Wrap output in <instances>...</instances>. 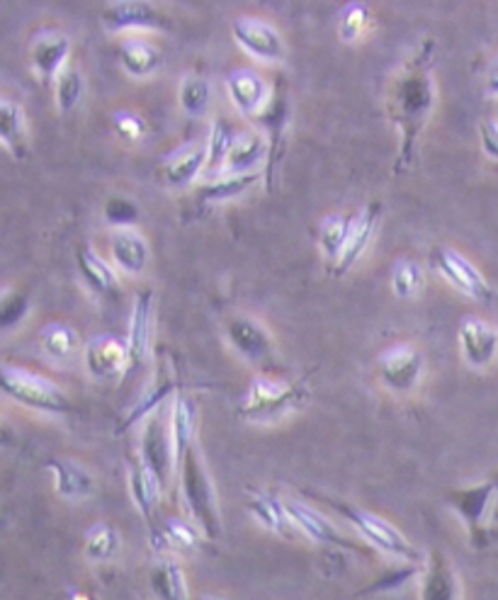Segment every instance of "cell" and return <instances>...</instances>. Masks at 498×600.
<instances>
[{
    "instance_id": "obj_15",
    "label": "cell",
    "mask_w": 498,
    "mask_h": 600,
    "mask_svg": "<svg viewBox=\"0 0 498 600\" xmlns=\"http://www.w3.org/2000/svg\"><path fill=\"white\" fill-rule=\"evenodd\" d=\"M459 353L471 370H487L498 358V329L479 317H467L457 331Z\"/></svg>"
},
{
    "instance_id": "obj_26",
    "label": "cell",
    "mask_w": 498,
    "mask_h": 600,
    "mask_svg": "<svg viewBox=\"0 0 498 600\" xmlns=\"http://www.w3.org/2000/svg\"><path fill=\"white\" fill-rule=\"evenodd\" d=\"M170 437H173V447H176V462L180 465L183 457L190 453L193 447H197V423H199V408L193 394L188 392H178L173 396V406H170Z\"/></svg>"
},
{
    "instance_id": "obj_27",
    "label": "cell",
    "mask_w": 498,
    "mask_h": 600,
    "mask_svg": "<svg viewBox=\"0 0 498 600\" xmlns=\"http://www.w3.org/2000/svg\"><path fill=\"white\" fill-rule=\"evenodd\" d=\"M127 484H129L132 504L136 506V510H139V516L146 520L148 528H152L156 506L160 501V494H164V486L158 484L154 472L144 465L139 455L127 462Z\"/></svg>"
},
{
    "instance_id": "obj_23",
    "label": "cell",
    "mask_w": 498,
    "mask_h": 600,
    "mask_svg": "<svg viewBox=\"0 0 498 600\" xmlns=\"http://www.w3.org/2000/svg\"><path fill=\"white\" fill-rule=\"evenodd\" d=\"M205 168H207V139H199L183 144L176 152H170V156L164 161V166H160V175H164L168 187L183 190V187H190Z\"/></svg>"
},
{
    "instance_id": "obj_7",
    "label": "cell",
    "mask_w": 498,
    "mask_h": 600,
    "mask_svg": "<svg viewBox=\"0 0 498 600\" xmlns=\"http://www.w3.org/2000/svg\"><path fill=\"white\" fill-rule=\"evenodd\" d=\"M139 459L154 472V477L164 489L170 484L173 474H178L176 447H173L170 423L164 418V408H158L156 414L144 421L139 437Z\"/></svg>"
},
{
    "instance_id": "obj_24",
    "label": "cell",
    "mask_w": 498,
    "mask_h": 600,
    "mask_svg": "<svg viewBox=\"0 0 498 600\" xmlns=\"http://www.w3.org/2000/svg\"><path fill=\"white\" fill-rule=\"evenodd\" d=\"M46 469L52 474L56 496L64 498V501H85V498H91L97 489V482L91 469H85L76 459H49Z\"/></svg>"
},
{
    "instance_id": "obj_12",
    "label": "cell",
    "mask_w": 498,
    "mask_h": 600,
    "mask_svg": "<svg viewBox=\"0 0 498 600\" xmlns=\"http://www.w3.org/2000/svg\"><path fill=\"white\" fill-rule=\"evenodd\" d=\"M178 392H180L178 368H176V362H173V358L168 353H164L156 362V372H154L152 382L146 384V390L142 392L139 402L132 406L127 418L122 421L120 431L124 433V431L134 428L136 423H144L148 416L156 414L158 408H164L168 404V399H173Z\"/></svg>"
},
{
    "instance_id": "obj_32",
    "label": "cell",
    "mask_w": 498,
    "mask_h": 600,
    "mask_svg": "<svg viewBox=\"0 0 498 600\" xmlns=\"http://www.w3.org/2000/svg\"><path fill=\"white\" fill-rule=\"evenodd\" d=\"M120 66L124 73H129L132 79H148L160 69V49L142 37H127L120 42Z\"/></svg>"
},
{
    "instance_id": "obj_30",
    "label": "cell",
    "mask_w": 498,
    "mask_h": 600,
    "mask_svg": "<svg viewBox=\"0 0 498 600\" xmlns=\"http://www.w3.org/2000/svg\"><path fill=\"white\" fill-rule=\"evenodd\" d=\"M258 122L268 130V144H270V154H268V178L270 173H276L280 156L284 152V144H288V130H290V100L284 95L272 97V103L263 115L258 117Z\"/></svg>"
},
{
    "instance_id": "obj_8",
    "label": "cell",
    "mask_w": 498,
    "mask_h": 600,
    "mask_svg": "<svg viewBox=\"0 0 498 600\" xmlns=\"http://www.w3.org/2000/svg\"><path fill=\"white\" fill-rule=\"evenodd\" d=\"M430 266L443 280L450 282L459 294L475 299L479 304L494 302V290L487 278L479 272L475 262L463 254H457L455 248H435L430 254Z\"/></svg>"
},
{
    "instance_id": "obj_20",
    "label": "cell",
    "mask_w": 498,
    "mask_h": 600,
    "mask_svg": "<svg viewBox=\"0 0 498 600\" xmlns=\"http://www.w3.org/2000/svg\"><path fill=\"white\" fill-rule=\"evenodd\" d=\"M69 56H71V40L64 32H56V30L40 32L30 44L32 69L42 83L56 81L59 73L69 66Z\"/></svg>"
},
{
    "instance_id": "obj_39",
    "label": "cell",
    "mask_w": 498,
    "mask_h": 600,
    "mask_svg": "<svg viewBox=\"0 0 498 600\" xmlns=\"http://www.w3.org/2000/svg\"><path fill=\"white\" fill-rule=\"evenodd\" d=\"M392 292L396 299H416L423 290H426V268L418 260L404 258L398 260L392 268Z\"/></svg>"
},
{
    "instance_id": "obj_52",
    "label": "cell",
    "mask_w": 498,
    "mask_h": 600,
    "mask_svg": "<svg viewBox=\"0 0 498 600\" xmlns=\"http://www.w3.org/2000/svg\"><path fill=\"white\" fill-rule=\"evenodd\" d=\"M195 600H224V598H211V596H199V598H195Z\"/></svg>"
},
{
    "instance_id": "obj_29",
    "label": "cell",
    "mask_w": 498,
    "mask_h": 600,
    "mask_svg": "<svg viewBox=\"0 0 498 600\" xmlns=\"http://www.w3.org/2000/svg\"><path fill=\"white\" fill-rule=\"evenodd\" d=\"M248 510H251V516L270 532H276L280 537H292V540L302 535L294 528V523L290 520L284 501L276 494L251 492L248 494Z\"/></svg>"
},
{
    "instance_id": "obj_19",
    "label": "cell",
    "mask_w": 498,
    "mask_h": 600,
    "mask_svg": "<svg viewBox=\"0 0 498 600\" xmlns=\"http://www.w3.org/2000/svg\"><path fill=\"white\" fill-rule=\"evenodd\" d=\"M496 492H498L496 482H479L471 486H459V489L447 494V501H450L459 520L467 525L471 537L479 535L484 523H487Z\"/></svg>"
},
{
    "instance_id": "obj_50",
    "label": "cell",
    "mask_w": 498,
    "mask_h": 600,
    "mask_svg": "<svg viewBox=\"0 0 498 600\" xmlns=\"http://www.w3.org/2000/svg\"><path fill=\"white\" fill-rule=\"evenodd\" d=\"M8 445H12V431H10L8 423L0 418V449L8 447Z\"/></svg>"
},
{
    "instance_id": "obj_22",
    "label": "cell",
    "mask_w": 498,
    "mask_h": 600,
    "mask_svg": "<svg viewBox=\"0 0 498 600\" xmlns=\"http://www.w3.org/2000/svg\"><path fill=\"white\" fill-rule=\"evenodd\" d=\"M268 154H270L268 136L258 130H243L236 134V139L227 154V161H224L221 175L258 173L260 166L268 164Z\"/></svg>"
},
{
    "instance_id": "obj_21",
    "label": "cell",
    "mask_w": 498,
    "mask_h": 600,
    "mask_svg": "<svg viewBox=\"0 0 498 600\" xmlns=\"http://www.w3.org/2000/svg\"><path fill=\"white\" fill-rule=\"evenodd\" d=\"M380 219H382L380 203H372L360 209L357 215H353V227H351V234H347V244L343 248L339 262L333 266L335 275H345L347 270H353L360 260H363L367 248L372 246V241H375Z\"/></svg>"
},
{
    "instance_id": "obj_5",
    "label": "cell",
    "mask_w": 498,
    "mask_h": 600,
    "mask_svg": "<svg viewBox=\"0 0 498 600\" xmlns=\"http://www.w3.org/2000/svg\"><path fill=\"white\" fill-rule=\"evenodd\" d=\"M331 506L353 525V528L360 532V537H363L370 547L380 549V552L390 555L396 561H411V565H423V561H426V555H423L421 549L411 542L408 537L390 520H384L382 516L372 514V510L360 508L355 504L331 501Z\"/></svg>"
},
{
    "instance_id": "obj_46",
    "label": "cell",
    "mask_w": 498,
    "mask_h": 600,
    "mask_svg": "<svg viewBox=\"0 0 498 600\" xmlns=\"http://www.w3.org/2000/svg\"><path fill=\"white\" fill-rule=\"evenodd\" d=\"M160 535H164V542H168L170 549H199V540H203V532H199V528L195 523H188V520H168L164 525V530H160Z\"/></svg>"
},
{
    "instance_id": "obj_37",
    "label": "cell",
    "mask_w": 498,
    "mask_h": 600,
    "mask_svg": "<svg viewBox=\"0 0 498 600\" xmlns=\"http://www.w3.org/2000/svg\"><path fill=\"white\" fill-rule=\"evenodd\" d=\"M353 227V215H343V211H333L326 219L321 221L319 227V248L323 258H326L331 266L339 262L343 248L347 244V234Z\"/></svg>"
},
{
    "instance_id": "obj_28",
    "label": "cell",
    "mask_w": 498,
    "mask_h": 600,
    "mask_svg": "<svg viewBox=\"0 0 498 600\" xmlns=\"http://www.w3.org/2000/svg\"><path fill=\"white\" fill-rule=\"evenodd\" d=\"M148 589L156 600H193L185 569L178 559L160 557L148 569Z\"/></svg>"
},
{
    "instance_id": "obj_10",
    "label": "cell",
    "mask_w": 498,
    "mask_h": 600,
    "mask_svg": "<svg viewBox=\"0 0 498 600\" xmlns=\"http://www.w3.org/2000/svg\"><path fill=\"white\" fill-rule=\"evenodd\" d=\"M100 20H103L110 34L170 30V18L166 12L154 3H142V0H117V3H107Z\"/></svg>"
},
{
    "instance_id": "obj_38",
    "label": "cell",
    "mask_w": 498,
    "mask_h": 600,
    "mask_svg": "<svg viewBox=\"0 0 498 600\" xmlns=\"http://www.w3.org/2000/svg\"><path fill=\"white\" fill-rule=\"evenodd\" d=\"M178 105L188 117H203L211 105V83L203 73H185L178 87Z\"/></svg>"
},
{
    "instance_id": "obj_17",
    "label": "cell",
    "mask_w": 498,
    "mask_h": 600,
    "mask_svg": "<svg viewBox=\"0 0 498 600\" xmlns=\"http://www.w3.org/2000/svg\"><path fill=\"white\" fill-rule=\"evenodd\" d=\"M154 319H156V297L152 290H142L134 299L132 319H129V374L139 370L152 355L154 343Z\"/></svg>"
},
{
    "instance_id": "obj_13",
    "label": "cell",
    "mask_w": 498,
    "mask_h": 600,
    "mask_svg": "<svg viewBox=\"0 0 498 600\" xmlns=\"http://www.w3.org/2000/svg\"><path fill=\"white\" fill-rule=\"evenodd\" d=\"M83 365L97 382H120L129 374L127 341L115 335H97L83 348Z\"/></svg>"
},
{
    "instance_id": "obj_11",
    "label": "cell",
    "mask_w": 498,
    "mask_h": 600,
    "mask_svg": "<svg viewBox=\"0 0 498 600\" xmlns=\"http://www.w3.org/2000/svg\"><path fill=\"white\" fill-rule=\"evenodd\" d=\"M231 34L234 42L239 44L248 56L266 61V64H280V61L288 56V44H284L282 34L272 28L270 22L260 18L239 15L231 22Z\"/></svg>"
},
{
    "instance_id": "obj_9",
    "label": "cell",
    "mask_w": 498,
    "mask_h": 600,
    "mask_svg": "<svg viewBox=\"0 0 498 600\" xmlns=\"http://www.w3.org/2000/svg\"><path fill=\"white\" fill-rule=\"evenodd\" d=\"M224 331H227L229 345L248 365L258 370H270L278 362L276 339H272V333L260 321L251 317H231Z\"/></svg>"
},
{
    "instance_id": "obj_34",
    "label": "cell",
    "mask_w": 498,
    "mask_h": 600,
    "mask_svg": "<svg viewBox=\"0 0 498 600\" xmlns=\"http://www.w3.org/2000/svg\"><path fill=\"white\" fill-rule=\"evenodd\" d=\"M83 552L95 565H107V561H115L122 552V535L115 528V525H110L105 520H100L95 525H91L89 532H85L83 540Z\"/></svg>"
},
{
    "instance_id": "obj_51",
    "label": "cell",
    "mask_w": 498,
    "mask_h": 600,
    "mask_svg": "<svg viewBox=\"0 0 498 600\" xmlns=\"http://www.w3.org/2000/svg\"><path fill=\"white\" fill-rule=\"evenodd\" d=\"M491 122H494V127L498 130V105H496V112H494V120Z\"/></svg>"
},
{
    "instance_id": "obj_48",
    "label": "cell",
    "mask_w": 498,
    "mask_h": 600,
    "mask_svg": "<svg viewBox=\"0 0 498 600\" xmlns=\"http://www.w3.org/2000/svg\"><path fill=\"white\" fill-rule=\"evenodd\" d=\"M479 139H481V152L489 158L498 161V130L494 127V122L479 124Z\"/></svg>"
},
{
    "instance_id": "obj_1",
    "label": "cell",
    "mask_w": 498,
    "mask_h": 600,
    "mask_svg": "<svg viewBox=\"0 0 498 600\" xmlns=\"http://www.w3.org/2000/svg\"><path fill=\"white\" fill-rule=\"evenodd\" d=\"M435 100L438 91L433 81V42L423 40L387 83V115L398 132L396 173L408 170L414 161L421 134L433 117Z\"/></svg>"
},
{
    "instance_id": "obj_40",
    "label": "cell",
    "mask_w": 498,
    "mask_h": 600,
    "mask_svg": "<svg viewBox=\"0 0 498 600\" xmlns=\"http://www.w3.org/2000/svg\"><path fill=\"white\" fill-rule=\"evenodd\" d=\"M236 134H239V130H236L229 120L217 117L215 122H211L209 136H207V168L211 173L221 175L224 161H227V154L236 139Z\"/></svg>"
},
{
    "instance_id": "obj_25",
    "label": "cell",
    "mask_w": 498,
    "mask_h": 600,
    "mask_svg": "<svg viewBox=\"0 0 498 600\" xmlns=\"http://www.w3.org/2000/svg\"><path fill=\"white\" fill-rule=\"evenodd\" d=\"M110 258L115 262V268L124 275H142L152 260V248L148 241L136 229H115L107 241Z\"/></svg>"
},
{
    "instance_id": "obj_49",
    "label": "cell",
    "mask_w": 498,
    "mask_h": 600,
    "mask_svg": "<svg viewBox=\"0 0 498 600\" xmlns=\"http://www.w3.org/2000/svg\"><path fill=\"white\" fill-rule=\"evenodd\" d=\"M484 87H487L489 95H498V59L491 64L489 73H487V83H484Z\"/></svg>"
},
{
    "instance_id": "obj_35",
    "label": "cell",
    "mask_w": 498,
    "mask_h": 600,
    "mask_svg": "<svg viewBox=\"0 0 498 600\" xmlns=\"http://www.w3.org/2000/svg\"><path fill=\"white\" fill-rule=\"evenodd\" d=\"M40 348L44 358L52 362H69L76 358L81 339L76 329H71L69 323H49L40 333Z\"/></svg>"
},
{
    "instance_id": "obj_16",
    "label": "cell",
    "mask_w": 498,
    "mask_h": 600,
    "mask_svg": "<svg viewBox=\"0 0 498 600\" xmlns=\"http://www.w3.org/2000/svg\"><path fill=\"white\" fill-rule=\"evenodd\" d=\"M227 93L236 112L243 117H260L272 103V85L256 69H239L227 79Z\"/></svg>"
},
{
    "instance_id": "obj_31",
    "label": "cell",
    "mask_w": 498,
    "mask_h": 600,
    "mask_svg": "<svg viewBox=\"0 0 498 600\" xmlns=\"http://www.w3.org/2000/svg\"><path fill=\"white\" fill-rule=\"evenodd\" d=\"M76 266L83 282L89 285V290L100 299H112L120 294V278L117 270L110 266L105 258H100L91 248H81L76 254Z\"/></svg>"
},
{
    "instance_id": "obj_44",
    "label": "cell",
    "mask_w": 498,
    "mask_h": 600,
    "mask_svg": "<svg viewBox=\"0 0 498 600\" xmlns=\"http://www.w3.org/2000/svg\"><path fill=\"white\" fill-rule=\"evenodd\" d=\"M421 569H423V565H411V561H402V565L382 571L380 577L372 581L363 593L365 596L367 593H390V591L404 589L408 581H414V579L421 577Z\"/></svg>"
},
{
    "instance_id": "obj_2",
    "label": "cell",
    "mask_w": 498,
    "mask_h": 600,
    "mask_svg": "<svg viewBox=\"0 0 498 600\" xmlns=\"http://www.w3.org/2000/svg\"><path fill=\"white\" fill-rule=\"evenodd\" d=\"M178 486L180 498L190 523H195L205 540L217 542L221 537V514L215 482H211L205 457L193 447L178 465Z\"/></svg>"
},
{
    "instance_id": "obj_18",
    "label": "cell",
    "mask_w": 498,
    "mask_h": 600,
    "mask_svg": "<svg viewBox=\"0 0 498 600\" xmlns=\"http://www.w3.org/2000/svg\"><path fill=\"white\" fill-rule=\"evenodd\" d=\"M418 593L421 600H459L463 589H459V577L453 567L450 557L440 549L433 552L423 561L418 577Z\"/></svg>"
},
{
    "instance_id": "obj_14",
    "label": "cell",
    "mask_w": 498,
    "mask_h": 600,
    "mask_svg": "<svg viewBox=\"0 0 498 600\" xmlns=\"http://www.w3.org/2000/svg\"><path fill=\"white\" fill-rule=\"evenodd\" d=\"M282 501H284V508H288L290 520L294 523V528L302 535L311 537V540L319 545H329V547L347 549V552H355V555H365L363 547H360L355 540H351L343 530L335 528V525L326 516L319 514L317 508H311L304 501H297V498H282Z\"/></svg>"
},
{
    "instance_id": "obj_42",
    "label": "cell",
    "mask_w": 498,
    "mask_h": 600,
    "mask_svg": "<svg viewBox=\"0 0 498 600\" xmlns=\"http://www.w3.org/2000/svg\"><path fill=\"white\" fill-rule=\"evenodd\" d=\"M372 24V12L365 3H351L345 6L339 20V37L345 44H355L363 40V37L370 32Z\"/></svg>"
},
{
    "instance_id": "obj_6",
    "label": "cell",
    "mask_w": 498,
    "mask_h": 600,
    "mask_svg": "<svg viewBox=\"0 0 498 600\" xmlns=\"http://www.w3.org/2000/svg\"><path fill=\"white\" fill-rule=\"evenodd\" d=\"M423 372H426V358L411 343H394L377 355L380 382L384 384V390H390L392 394L406 396L416 392V386L423 380Z\"/></svg>"
},
{
    "instance_id": "obj_41",
    "label": "cell",
    "mask_w": 498,
    "mask_h": 600,
    "mask_svg": "<svg viewBox=\"0 0 498 600\" xmlns=\"http://www.w3.org/2000/svg\"><path fill=\"white\" fill-rule=\"evenodd\" d=\"M85 93V79L79 66H66L59 73V79L54 81V97H56V107L61 115H69V112L76 110L81 105Z\"/></svg>"
},
{
    "instance_id": "obj_47",
    "label": "cell",
    "mask_w": 498,
    "mask_h": 600,
    "mask_svg": "<svg viewBox=\"0 0 498 600\" xmlns=\"http://www.w3.org/2000/svg\"><path fill=\"white\" fill-rule=\"evenodd\" d=\"M112 124H115V132H117L120 139L129 142V144H139L148 132L146 120L139 115V112H132V110L115 112Z\"/></svg>"
},
{
    "instance_id": "obj_45",
    "label": "cell",
    "mask_w": 498,
    "mask_h": 600,
    "mask_svg": "<svg viewBox=\"0 0 498 600\" xmlns=\"http://www.w3.org/2000/svg\"><path fill=\"white\" fill-rule=\"evenodd\" d=\"M103 217L112 229H134L136 221H139V217H142V211L134 199L124 197V195H112L105 203Z\"/></svg>"
},
{
    "instance_id": "obj_3",
    "label": "cell",
    "mask_w": 498,
    "mask_h": 600,
    "mask_svg": "<svg viewBox=\"0 0 498 600\" xmlns=\"http://www.w3.org/2000/svg\"><path fill=\"white\" fill-rule=\"evenodd\" d=\"M309 399L307 382H282L272 374H258L248 384L239 404V414L248 423H276L297 411Z\"/></svg>"
},
{
    "instance_id": "obj_33",
    "label": "cell",
    "mask_w": 498,
    "mask_h": 600,
    "mask_svg": "<svg viewBox=\"0 0 498 600\" xmlns=\"http://www.w3.org/2000/svg\"><path fill=\"white\" fill-rule=\"evenodd\" d=\"M0 144L15 158L28 156V127H24V112L12 100L0 97Z\"/></svg>"
},
{
    "instance_id": "obj_4",
    "label": "cell",
    "mask_w": 498,
    "mask_h": 600,
    "mask_svg": "<svg viewBox=\"0 0 498 600\" xmlns=\"http://www.w3.org/2000/svg\"><path fill=\"white\" fill-rule=\"evenodd\" d=\"M0 392L40 414L66 416L73 411L71 396L56 382L22 368L0 365Z\"/></svg>"
},
{
    "instance_id": "obj_36",
    "label": "cell",
    "mask_w": 498,
    "mask_h": 600,
    "mask_svg": "<svg viewBox=\"0 0 498 600\" xmlns=\"http://www.w3.org/2000/svg\"><path fill=\"white\" fill-rule=\"evenodd\" d=\"M260 180V173L251 175H219L217 180H211L199 190V205L211 207L219 203H229V199L241 197L243 193L251 190V187Z\"/></svg>"
},
{
    "instance_id": "obj_43",
    "label": "cell",
    "mask_w": 498,
    "mask_h": 600,
    "mask_svg": "<svg viewBox=\"0 0 498 600\" xmlns=\"http://www.w3.org/2000/svg\"><path fill=\"white\" fill-rule=\"evenodd\" d=\"M30 314V294L22 290L0 292V331H12Z\"/></svg>"
}]
</instances>
